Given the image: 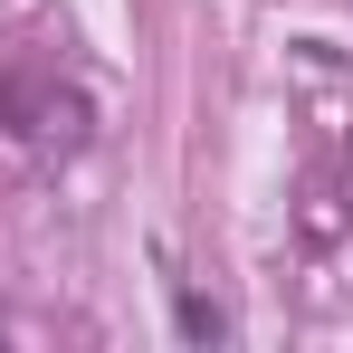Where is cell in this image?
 Returning <instances> with one entry per match:
<instances>
[{"label": "cell", "mask_w": 353, "mask_h": 353, "mask_svg": "<svg viewBox=\"0 0 353 353\" xmlns=\"http://www.w3.org/2000/svg\"><path fill=\"white\" fill-rule=\"evenodd\" d=\"M0 124L29 143V153H86V134H96V105H86V86H67L58 67H10L0 77Z\"/></svg>", "instance_id": "cell-1"}, {"label": "cell", "mask_w": 353, "mask_h": 353, "mask_svg": "<svg viewBox=\"0 0 353 353\" xmlns=\"http://www.w3.org/2000/svg\"><path fill=\"white\" fill-rule=\"evenodd\" d=\"M172 325H181V344H230V315L210 296H172Z\"/></svg>", "instance_id": "cell-2"}, {"label": "cell", "mask_w": 353, "mask_h": 353, "mask_svg": "<svg viewBox=\"0 0 353 353\" xmlns=\"http://www.w3.org/2000/svg\"><path fill=\"white\" fill-rule=\"evenodd\" d=\"M0 334H10V315H0Z\"/></svg>", "instance_id": "cell-3"}]
</instances>
